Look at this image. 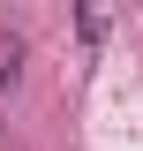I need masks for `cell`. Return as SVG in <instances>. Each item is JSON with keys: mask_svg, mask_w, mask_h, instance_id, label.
Listing matches in <instances>:
<instances>
[{"mask_svg": "<svg viewBox=\"0 0 143 151\" xmlns=\"http://www.w3.org/2000/svg\"><path fill=\"white\" fill-rule=\"evenodd\" d=\"M15 76H23V38H8V30H0V91H8Z\"/></svg>", "mask_w": 143, "mask_h": 151, "instance_id": "cell-1", "label": "cell"}]
</instances>
